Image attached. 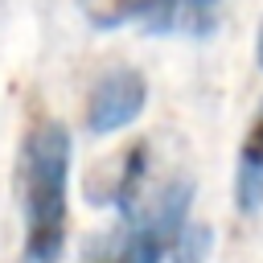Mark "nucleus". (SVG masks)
Returning a JSON list of instances; mask_svg holds the SVG:
<instances>
[{
    "label": "nucleus",
    "mask_w": 263,
    "mask_h": 263,
    "mask_svg": "<svg viewBox=\"0 0 263 263\" xmlns=\"http://www.w3.org/2000/svg\"><path fill=\"white\" fill-rule=\"evenodd\" d=\"M189 205H193L189 177H173L160 189L140 193L119 210V222L82 251V263H168V247L177 230L189 222Z\"/></svg>",
    "instance_id": "obj_2"
},
{
    "label": "nucleus",
    "mask_w": 263,
    "mask_h": 263,
    "mask_svg": "<svg viewBox=\"0 0 263 263\" xmlns=\"http://www.w3.org/2000/svg\"><path fill=\"white\" fill-rule=\"evenodd\" d=\"M214 255V230L205 222H185L168 247V263H210Z\"/></svg>",
    "instance_id": "obj_6"
},
{
    "label": "nucleus",
    "mask_w": 263,
    "mask_h": 263,
    "mask_svg": "<svg viewBox=\"0 0 263 263\" xmlns=\"http://www.w3.org/2000/svg\"><path fill=\"white\" fill-rule=\"evenodd\" d=\"M95 29L136 25L152 37H210L222 21V0H86Z\"/></svg>",
    "instance_id": "obj_3"
},
{
    "label": "nucleus",
    "mask_w": 263,
    "mask_h": 263,
    "mask_svg": "<svg viewBox=\"0 0 263 263\" xmlns=\"http://www.w3.org/2000/svg\"><path fill=\"white\" fill-rule=\"evenodd\" d=\"M234 210L238 214L263 210V103L255 107L234 156Z\"/></svg>",
    "instance_id": "obj_5"
},
{
    "label": "nucleus",
    "mask_w": 263,
    "mask_h": 263,
    "mask_svg": "<svg viewBox=\"0 0 263 263\" xmlns=\"http://www.w3.org/2000/svg\"><path fill=\"white\" fill-rule=\"evenodd\" d=\"M255 66L263 70V21H259V29H255Z\"/></svg>",
    "instance_id": "obj_7"
},
{
    "label": "nucleus",
    "mask_w": 263,
    "mask_h": 263,
    "mask_svg": "<svg viewBox=\"0 0 263 263\" xmlns=\"http://www.w3.org/2000/svg\"><path fill=\"white\" fill-rule=\"evenodd\" d=\"M70 127L41 111L29 119L16 148V210H21V251L16 263H62L70 226Z\"/></svg>",
    "instance_id": "obj_1"
},
{
    "label": "nucleus",
    "mask_w": 263,
    "mask_h": 263,
    "mask_svg": "<svg viewBox=\"0 0 263 263\" xmlns=\"http://www.w3.org/2000/svg\"><path fill=\"white\" fill-rule=\"evenodd\" d=\"M144 107H148V78L136 66H111L90 82L82 123L90 136H115L132 127L144 115Z\"/></svg>",
    "instance_id": "obj_4"
}]
</instances>
